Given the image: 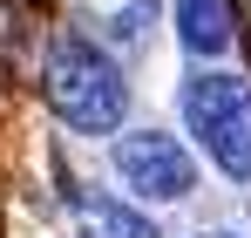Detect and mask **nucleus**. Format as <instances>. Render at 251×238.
Wrapping results in <instances>:
<instances>
[{
  "label": "nucleus",
  "instance_id": "obj_1",
  "mask_svg": "<svg viewBox=\"0 0 251 238\" xmlns=\"http://www.w3.org/2000/svg\"><path fill=\"white\" fill-rule=\"evenodd\" d=\"M41 82H48L54 116L68 122V129H88V136L116 129L123 109H129V89H123V75H116V61H109L102 48H88V41H54Z\"/></svg>",
  "mask_w": 251,
  "mask_h": 238
},
{
  "label": "nucleus",
  "instance_id": "obj_2",
  "mask_svg": "<svg viewBox=\"0 0 251 238\" xmlns=\"http://www.w3.org/2000/svg\"><path fill=\"white\" fill-rule=\"evenodd\" d=\"M183 116L204 136L210 163L224 177L251 184V82L238 75H190L183 82Z\"/></svg>",
  "mask_w": 251,
  "mask_h": 238
},
{
  "label": "nucleus",
  "instance_id": "obj_3",
  "mask_svg": "<svg viewBox=\"0 0 251 238\" xmlns=\"http://www.w3.org/2000/svg\"><path fill=\"white\" fill-rule=\"evenodd\" d=\"M116 170H123L129 191L150 198V204H176V198L197 191V163H190V150H183L176 136H156V129L123 136V143H116Z\"/></svg>",
  "mask_w": 251,
  "mask_h": 238
},
{
  "label": "nucleus",
  "instance_id": "obj_4",
  "mask_svg": "<svg viewBox=\"0 0 251 238\" xmlns=\"http://www.w3.org/2000/svg\"><path fill=\"white\" fill-rule=\"evenodd\" d=\"M176 34H183L190 55H224V48H231L224 0H176Z\"/></svg>",
  "mask_w": 251,
  "mask_h": 238
},
{
  "label": "nucleus",
  "instance_id": "obj_5",
  "mask_svg": "<svg viewBox=\"0 0 251 238\" xmlns=\"http://www.w3.org/2000/svg\"><path fill=\"white\" fill-rule=\"evenodd\" d=\"M82 238H156V225L109 198H82Z\"/></svg>",
  "mask_w": 251,
  "mask_h": 238
},
{
  "label": "nucleus",
  "instance_id": "obj_6",
  "mask_svg": "<svg viewBox=\"0 0 251 238\" xmlns=\"http://www.w3.org/2000/svg\"><path fill=\"white\" fill-rule=\"evenodd\" d=\"M210 238H224V232H210Z\"/></svg>",
  "mask_w": 251,
  "mask_h": 238
}]
</instances>
